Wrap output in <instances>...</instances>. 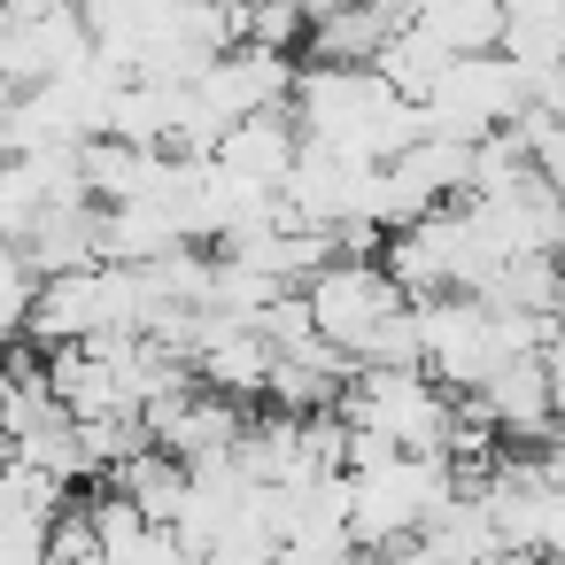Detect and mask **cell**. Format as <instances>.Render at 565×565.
Masks as SVG:
<instances>
[{
    "label": "cell",
    "mask_w": 565,
    "mask_h": 565,
    "mask_svg": "<svg viewBox=\"0 0 565 565\" xmlns=\"http://www.w3.org/2000/svg\"><path fill=\"white\" fill-rule=\"evenodd\" d=\"M542 387H550V411L565 426V341H542Z\"/></svg>",
    "instance_id": "cell-12"
},
{
    "label": "cell",
    "mask_w": 565,
    "mask_h": 565,
    "mask_svg": "<svg viewBox=\"0 0 565 565\" xmlns=\"http://www.w3.org/2000/svg\"><path fill=\"white\" fill-rule=\"evenodd\" d=\"M472 395H480V411L495 418L503 441H542V434H557V411H550V387H542V349L495 356V364L472 380Z\"/></svg>",
    "instance_id": "cell-3"
},
{
    "label": "cell",
    "mask_w": 565,
    "mask_h": 565,
    "mask_svg": "<svg viewBox=\"0 0 565 565\" xmlns=\"http://www.w3.org/2000/svg\"><path fill=\"white\" fill-rule=\"evenodd\" d=\"M395 24H403L395 9H372V0H341V9H326V17L302 24V47H310V63H372L380 40H387Z\"/></svg>",
    "instance_id": "cell-5"
},
{
    "label": "cell",
    "mask_w": 565,
    "mask_h": 565,
    "mask_svg": "<svg viewBox=\"0 0 565 565\" xmlns=\"http://www.w3.org/2000/svg\"><path fill=\"white\" fill-rule=\"evenodd\" d=\"M372 71L403 94V102H426L434 86H441V71H449V47L418 24V17H403L387 40H380V55H372Z\"/></svg>",
    "instance_id": "cell-7"
},
{
    "label": "cell",
    "mask_w": 565,
    "mask_h": 565,
    "mask_svg": "<svg viewBox=\"0 0 565 565\" xmlns=\"http://www.w3.org/2000/svg\"><path fill=\"white\" fill-rule=\"evenodd\" d=\"M302 302H310V326H318L341 356H364V341H372L380 318L403 302V287L387 279L380 256H326V264L302 279Z\"/></svg>",
    "instance_id": "cell-1"
},
{
    "label": "cell",
    "mask_w": 565,
    "mask_h": 565,
    "mask_svg": "<svg viewBox=\"0 0 565 565\" xmlns=\"http://www.w3.org/2000/svg\"><path fill=\"white\" fill-rule=\"evenodd\" d=\"M102 488V480H94ZM86 519H94V542H102V557L109 565H148V511L132 503V495H117V488H102L94 503H86Z\"/></svg>",
    "instance_id": "cell-9"
},
{
    "label": "cell",
    "mask_w": 565,
    "mask_h": 565,
    "mask_svg": "<svg viewBox=\"0 0 565 565\" xmlns=\"http://www.w3.org/2000/svg\"><path fill=\"white\" fill-rule=\"evenodd\" d=\"M94 480H102V488H117V495H132L148 519H179V503H186V457H171L163 441H148V449H132V457L102 465Z\"/></svg>",
    "instance_id": "cell-6"
},
{
    "label": "cell",
    "mask_w": 565,
    "mask_h": 565,
    "mask_svg": "<svg viewBox=\"0 0 565 565\" xmlns=\"http://www.w3.org/2000/svg\"><path fill=\"white\" fill-rule=\"evenodd\" d=\"M295 148H302V125H295V109L287 102H264V109H248V117H233L225 132H217V163L225 171H241V179H264V186H279V171L295 163Z\"/></svg>",
    "instance_id": "cell-4"
},
{
    "label": "cell",
    "mask_w": 565,
    "mask_h": 565,
    "mask_svg": "<svg viewBox=\"0 0 565 565\" xmlns=\"http://www.w3.org/2000/svg\"><path fill=\"white\" fill-rule=\"evenodd\" d=\"M264 372H271V341H264L256 326H233V333H217V341L194 349V380H202V387H225V395H241V403H256Z\"/></svg>",
    "instance_id": "cell-8"
},
{
    "label": "cell",
    "mask_w": 565,
    "mask_h": 565,
    "mask_svg": "<svg viewBox=\"0 0 565 565\" xmlns=\"http://www.w3.org/2000/svg\"><path fill=\"white\" fill-rule=\"evenodd\" d=\"M287 86H295V55L256 47V40H233L225 55H210V63L194 71V94H202L225 125L248 117V109H264V102H287Z\"/></svg>",
    "instance_id": "cell-2"
},
{
    "label": "cell",
    "mask_w": 565,
    "mask_h": 565,
    "mask_svg": "<svg viewBox=\"0 0 565 565\" xmlns=\"http://www.w3.org/2000/svg\"><path fill=\"white\" fill-rule=\"evenodd\" d=\"M63 557H102V542H94V519H86V503H63V511L47 519V565H63Z\"/></svg>",
    "instance_id": "cell-11"
},
{
    "label": "cell",
    "mask_w": 565,
    "mask_h": 565,
    "mask_svg": "<svg viewBox=\"0 0 565 565\" xmlns=\"http://www.w3.org/2000/svg\"><path fill=\"white\" fill-rule=\"evenodd\" d=\"M302 0H241V40H256V47H279V55H295L302 47Z\"/></svg>",
    "instance_id": "cell-10"
}]
</instances>
